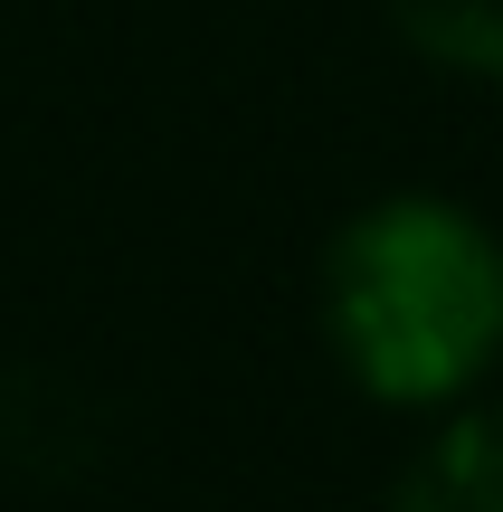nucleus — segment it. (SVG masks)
Wrapping results in <instances>:
<instances>
[{
	"mask_svg": "<svg viewBox=\"0 0 503 512\" xmlns=\"http://www.w3.org/2000/svg\"><path fill=\"white\" fill-rule=\"evenodd\" d=\"M390 512H503V399H466L390 484Z\"/></svg>",
	"mask_w": 503,
	"mask_h": 512,
	"instance_id": "nucleus-2",
	"label": "nucleus"
},
{
	"mask_svg": "<svg viewBox=\"0 0 503 512\" xmlns=\"http://www.w3.org/2000/svg\"><path fill=\"white\" fill-rule=\"evenodd\" d=\"M323 342L380 408H456L503 361V238L437 190L371 200L323 247Z\"/></svg>",
	"mask_w": 503,
	"mask_h": 512,
	"instance_id": "nucleus-1",
	"label": "nucleus"
},
{
	"mask_svg": "<svg viewBox=\"0 0 503 512\" xmlns=\"http://www.w3.org/2000/svg\"><path fill=\"white\" fill-rule=\"evenodd\" d=\"M390 19L428 67L503 76V0H390Z\"/></svg>",
	"mask_w": 503,
	"mask_h": 512,
	"instance_id": "nucleus-3",
	"label": "nucleus"
}]
</instances>
